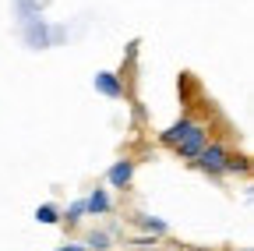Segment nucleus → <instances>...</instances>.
Wrapping results in <instances>:
<instances>
[{"mask_svg": "<svg viewBox=\"0 0 254 251\" xmlns=\"http://www.w3.org/2000/svg\"><path fill=\"white\" fill-rule=\"evenodd\" d=\"M226 156H230V149L226 145H219V142H205V149L194 156V160H190V163H194L198 170H205V173H222V163H226Z\"/></svg>", "mask_w": 254, "mask_h": 251, "instance_id": "nucleus-1", "label": "nucleus"}, {"mask_svg": "<svg viewBox=\"0 0 254 251\" xmlns=\"http://www.w3.org/2000/svg\"><path fill=\"white\" fill-rule=\"evenodd\" d=\"M205 142H208V131H205V124L201 120H194V128H190L173 149H177V156H180V160H194V156L205 149Z\"/></svg>", "mask_w": 254, "mask_h": 251, "instance_id": "nucleus-2", "label": "nucleus"}, {"mask_svg": "<svg viewBox=\"0 0 254 251\" xmlns=\"http://www.w3.org/2000/svg\"><path fill=\"white\" fill-rule=\"evenodd\" d=\"M92 85H95V92H103V96H110V99H120L124 96V82L113 71H99V75L92 78Z\"/></svg>", "mask_w": 254, "mask_h": 251, "instance_id": "nucleus-3", "label": "nucleus"}, {"mask_svg": "<svg viewBox=\"0 0 254 251\" xmlns=\"http://www.w3.org/2000/svg\"><path fill=\"white\" fill-rule=\"evenodd\" d=\"M131 177H134V163H131V160L113 163V167H110V173H106V180H110L113 187H127V184H131Z\"/></svg>", "mask_w": 254, "mask_h": 251, "instance_id": "nucleus-4", "label": "nucleus"}, {"mask_svg": "<svg viewBox=\"0 0 254 251\" xmlns=\"http://www.w3.org/2000/svg\"><path fill=\"white\" fill-rule=\"evenodd\" d=\"M190 128H194V120H190V117H180L177 124H170V128H166L163 135H159V142L173 149V145H177V142H180V138H184V135H187Z\"/></svg>", "mask_w": 254, "mask_h": 251, "instance_id": "nucleus-5", "label": "nucleus"}, {"mask_svg": "<svg viewBox=\"0 0 254 251\" xmlns=\"http://www.w3.org/2000/svg\"><path fill=\"white\" fill-rule=\"evenodd\" d=\"M85 212H92V216H103V212H110V195L95 187V191L85 198Z\"/></svg>", "mask_w": 254, "mask_h": 251, "instance_id": "nucleus-6", "label": "nucleus"}, {"mask_svg": "<svg viewBox=\"0 0 254 251\" xmlns=\"http://www.w3.org/2000/svg\"><path fill=\"white\" fill-rule=\"evenodd\" d=\"M251 163L244 160V156H226V163H222V173H247Z\"/></svg>", "mask_w": 254, "mask_h": 251, "instance_id": "nucleus-7", "label": "nucleus"}, {"mask_svg": "<svg viewBox=\"0 0 254 251\" xmlns=\"http://www.w3.org/2000/svg\"><path fill=\"white\" fill-rule=\"evenodd\" d=\"M81 216H85V198H78V202H71V205H67V212H64V219H67V227H74V223H81Z\"/></svg>", "mask_w": 254, "mask_h": 251, "instance_id": "nucleus-8", "label": "nucleus"}, {"mask_svg": "<svg viewBox=\"0 0 254 251\" xmlns=\"http://www.w3.org/2000/svg\"><path fill=\"white\" fill-rule=\"evenodd\" d=\"M36 219L50 227V223H60V212H57L53 205H39V209H36Z\"/></svg>", "mask_w": 254, "mask_h": 251, "instance_id": "nucleus-9", "label": "nucleus"}, {"mask_svg": "<svg viewBox=\"0 0 254 251\" xmlns=\"http://www.w3.org/2000/svg\"><path fill=\"white\" fill-rule=\"evenodd\" d=\"M138 223H141L148 234H166V230H170V227L163 223V219H152V216H138Z\"/></svg>", "mask_w": 254, "mask_h": 251, "instance_id": "nucleus-10", "label": "nucleus"}, {"mask_svg": "<svg viewBox=\"0 0 254 251\" xmlns=\"http://www.w3.org/2000/svg\"><path fill=\"white\" fill-rule=\"evenodd\" d=\"M85 244H88V248H95V251H106V248H110V237H106V234H92Z\"/></svg>", "mask_w": 254, "mask_h": 251, "instance_id": "nucleus-11", "label": "nucleus"}, {"mask_svg": "<svg viewBox=\"0 0 254 251\" xmlns=\"http://www.w3.org/2000/svg\"><path fill=\"white\" fill-rule=\"evenodd\" d=\"M57 251H85L81 244H67V248H57Z\"/></svg>", "mask_w": 254, "mask_h": 251, "instance_id": "nucleus-12", "label": "nucleus"}]
</instances>
